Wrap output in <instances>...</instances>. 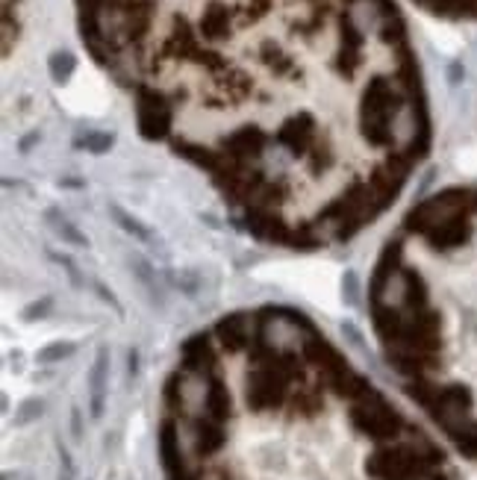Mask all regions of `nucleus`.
<instances>
[{"mask_svg":"<svg viewBox=\"0 0 477 480\" xmlns=\"http://www.w3.org/2000/svg\"><path fill=\"white\" fill-rule=\"evenodd\" d=\"M168 480H457L445 442L298 309L195 333L163 389Z\"/></svg>","mask_w":477,"mask_h":480,"instance_id":"obj_1","label":"nucleus"},{"mask_svg":"<svg viewBox=\"0 0 477 480\" xmlns=\"http://www.w3.org/2000/svg\"><path fill=\"white\" fill-rule=\"evenodd\" d=\"M369 327L404 398L477 463V186L418 201L380 244Z\"/></svg>","mask_w":477,"mask_h":480,"instance_id":"obj_2","label":"nucleus"},{"mask_svg":"<svg viewBox=\"0 0 477 480\" xmlns=\"http://www.w3.org/2000/svg\"><path fill=\"white\" fill-rule=\"evenodd\" d=\"M71 68H74V60H71L68 53H60V56H56V60H53V74H56V77H60V80H62Z\"/></svg>","mask_w":477,"mask_h":480,"instance_id":"obj_3","label":"nucleus"}]
</instances>
